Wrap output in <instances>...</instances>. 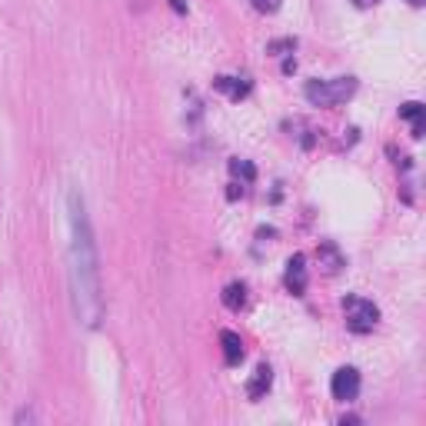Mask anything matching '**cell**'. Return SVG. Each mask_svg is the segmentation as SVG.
I'll list each match as a JSON object with an SVG mask.
<instances>
[{
	"mask_svg": "<svg viewBox=\"0 0 426 426\" xmlns=\"http://www.w3.org/2000/svg\"><path fill=\"white\" fill-rule=\"evenodd\" d=\"M67 213H71V286H73V306L77 320L83 326L97 330L103 320V293H100V256H97V240L93 227L83 207L80 190L67 193Z\"/></svg>",
	"mask_w": 426,
	"mask_h": 426,
	"instance_id": "1",
	"label": "cell"
},
{
	"mask_svg": "<svg viewBox=\"0 0 426 426\" xmlns=\"http://www.w3.org/2000/svg\"><path fill=\"white\" fill-rule=\"evenodd\" d=\"M306 100L313 107H336L356 93V77H333V80H310L306 83Z\"/></svg>",
	"mask_w": 426,
	"mask_h": 426,
	"instance_id": "2",
	"label": "cell"
},
{
	"mask_svg": "<svg viewBox=\"0 0 426 426\" xmlns=\"http://www.w3.org/2000/svg\"><path fill=\"white\" fill-rule=\"evenodd\" d=\"M343 316L346 326L353 333H370L376 323H380V310H376L373 300H363V296H346L343 300Z\"/></svg>",
	"mask_w": 426,
	"mask_h": 426,
	"instance_id": "3",
	"label": "cell"
},
{
	"mask_svg": "<svg viewBox=\"0 0 426 426\" xmlns=\"http://www.w3.org/2000/svg\"><path fill=\"white\" fill-rule=\"evenodd\" d=\"M330 393H333V400H340V403L356 400V396H360V370L340 366L333 373V380H330Z\"/></svg>",
	"mask_w": 426,
	"mask_h": 426,
	"instance_id": "4",
	"label": "cell"
},
{
	"mask_svg": "<svg viewBox=\"0 0 426 426\" xmlns=\"http://www.w3.org/2000/svg\"><path fill=\"white\" fill-rule=\"evenodd\" d=\"M286 290L293 296H303L306 293V284H310V276H306V256L303 254H293L286 260Z\"/></svg>",
	"mask_w": 426,
	"mask_h": 426,
	"instance_id": "5",
	"label": "cell"
},
{
	"mask_svg": "<svg viewBox=\"0 0 426 426\" xmlns=\"http://www.w3.org/2000/svg\"><path fill=\"white\" fill-rule=\"evenodd\" d=\"M270 383H274V370L266 363H260L254 370V376H250V383H246V396H250V400H260V396L270 390Z\"/></svg>",
	"mask_w": 426,
	"mask_h": 426,
	"instance_id": "6",
	"label": "cell"
},
{
	"mask_svg": "<svg viewBox=\"0 0 426 426\" xmlns=\"http://www.w3.org/2000/svg\"><path fill=\"white\" fill-rule=\"evenodd\" d=\"M220 346H224L227 366H237L240 360H244V340H240L234 330H224V333H220Z\"/></svg>",
	"mask_w": 426,
	"mask_h": 426,
	"instance_id": "7",
	"label": "cell"
},
{
	"mask_svg": "<svg viewBox=\"0 0 426 426\" xmlns=\"http://www.w3.org/2000/svg\"><path fill=\"white\" fill-rule=\"evenodd\" d=\"M343 254H340V246L333 240H323L320 244V266H323L326 274H340V266H343Z\"/></svg>",
	"mask_w": 426,
	"mask_h": 426,
	"instance_id": "8",
	"label": "cell"
},
{
	"mask_svg": "<svg viewBox=\"0 0 426 426\" xmlns=\"http://www.w3.org/2000/svg\"><path fill=\"white\" fill-rule=\"evenodd\" d=\"M213 87H217V90H227L234 100H240V97L250 93V77H217Z\"/></svg>",
	"mask_w": 426,
	"mask_h": 426,
	"instance_id": "9",
	"label": "cell"
},
{
	"mask_svg": "<svg viewBox=\"0 0 426 426\" xmlns=\"http://www.w3.org/2000/svg\"><path fill=\"white\" fill-rule=\"evenodd\" d=\"M400 117L413 123V137H423V103H416V100L403 103V107H400Z\"/></svg>",
	"mask_w": 426,
	"mask_h": 426,
	"instance_id": "10",
	"label": "cell"
},
{
	"mask_svg": "<svg viewBox=\"0 0 426 426\" xmlns=\"http://www.w3.org/2000/svg\"><path fill=\"white\" fill-rule=\"evenodd\" d=\"M244 303H246V286L244 284H227V290H224V306L227 310H244Z\"/></svg>",
	"mask_w": 426,
	"mask_h": 426,
	"instance_id": "11",
	"label": "cell"
},
{
	"mask_svg": "<svg viewBox=\"0 0 426 426\" xmlns=\"http://www.w3.org/2000/svg\"><path fill=\"white\" fill-rule=\"evenodd\" d=\"M230 173H234V177H240L244 183H254L256 180V167L250 160H240V157H234V160H230Z\"/></svg>",
	"mask_w": 426,
	"mask_h": 426,
	"instance_id": "12",
	"label": "cell"
},
{
	"mask_svg": "<svg viewBox=\"0 0 426 426\" xmlns=\"http://www.w3.org/2000/svg\"><path fill=\"white\" fill-rule=\"evenodd\" d=\"M254 7L260 14H276L280 11V0H254Z\"/></svg>",
	"mask_w": 426,
	"mask_h": 426,
	"instance_id": "13",
	"label": "cell"
},
{
	"mask_svg": "<svg viewBox=\"0 0 426 426\" xmlns=\"http://www.w3.org/2000/svg\"><path fill=\"white\" fill-rule=\"evenodd\" d=\"M266 51H270V53H276V51H293V41H276V43H270Z\"/></svg>",
	"mask_w": 426,
	"mask_h": 426,
	"instance_id": "14",
	"label": "cell"
},
{
	"mask_svg": "<svg viewBox=\"0 0 426 426\" xmlns=\"http://www.w3.org/2000/svg\"><path fill=\"white\" fill-rule=\"evenodd\" d=\"M356 7H373V4H380V0H353Z\"/></svg>",
	"mask_w": 426,
	"mask_h": 426,
	"instance_id": "15",
	"label": "cell"
}]
</instances>
